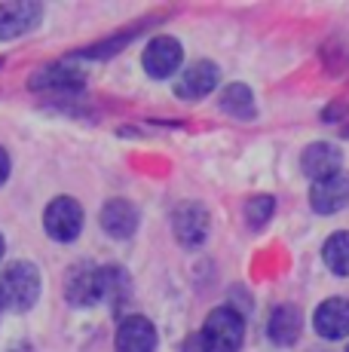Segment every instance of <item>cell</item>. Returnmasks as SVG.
I'll use <instances>...</instances> for the list:
<instances>
[{
	"mask_svg": "<svg viewBox=\"0 0 349 352\" xmlns=\"http://www.w3.org/2000/svg\"><path fill=\"white\" fill-rule=\"evenodd\" d=\"M245 337V322L233 307H218L209 313L199 340H203L205 352H239Z\"/></svg>",
	"mask_w": 349,
	"mask_h": 352,
	"instance_id": "1",
	"label": "cell"
},
{
	"mask_svg": "<svg viewBox=\"0 0 349 352\" xmlns=\"http://www.w3.org/2000/svg\"><path fill=\"white\" fill-rule=\"evenodd\" d=\"M0 288H3L6 307L12 309H31L40 297V273L34 263L28 261H16L6 267L3 279H0Z\"/></svg>",
	"mask_w": 349,
	"mask_h": 352,
	"instance_id": "2",
	"label": "cell"
},
{
	"mask_svg": "<svg viewBox=\"0 0 349 352\" xmlns=\"http://www.w3.org/2000/svg\"><path fill=\"white\" fill-rule=\"evenodd\" d=\"M43 227L56 242H74L83 230V208L71 196H58L46 206L43 212Z\"/></svg>",
	"mask_w": 349,
	"mask_h": 352,
	"instance_id": "3",
	"label": "cell"
},
{
	"mask_svg": "<svg viewBox=\"0 0 349 352\" xmlns=\"http://www.w3.org/2000/svg\"><path fill=\"white\" fill-rule=\"evenodd\" d=\"M65 297L74 307H95L102 303V267L95 263H77L65 279Z\"/></svg>",
	"mask_w": 349,
	"mask_h": 352,
	"instance_id": "4",
	"label": "cell"
},
{
	"mask_svg": "<svg viewBox=\"0 0 349 352\" xmlns=\"http://www.w3.org/2000/svg\"><path fill=\"white\" fill-rule=\"evenodd\" d=\"M181 58H184V50H181V43L174 37H153L150 43L144 46V56H141V65H144V71L150 74L153 80H166L172 77L174 71H178Z\"/></svg>",
	"mask_w": 349,
	"mask_h": 352,
	"instance_id": "5",
	"label": "cell"
},
{
	"mask_svg": "<svg viewBox=\"0 0 349 352\" xmlns=\"http://www.w3.org/2000/svg\"><path fill=\"white\" fill-rule=\"evenodd\" d=\"M174 236L184 248H199L209 236V212H205L199 202H184V206L174 208L172 214Z\"/></svg>",
	"mask_w": 349,
	"mask_h": 352,
	"instance_id": "6",
	"label": "cell"
},
{
	"mask_svg": "<svg viewBox=\"0 0 349 352\" xmlns=\"http://www.w3.org/2000/svg\"><path fill=\"white\" fill-rule=\"evenodd\" d=\"M218 80H221V71L214 62H193L174 80V96L181 101H199V98L212 96Z\"/></svg>",
	"mask_w": 349,
	"mask_h": 352,
	"instance_id": "7",
	"label": "cell"
},
{
	"mask_svg": "<svg viewBox=\"0 0 349 352\" xmlns=\"http://www.w3.org/2000/svg\"><path fill=\"white\" fill-rule=\"evenodd\" d=\"M313 324L322 340H344V337H349V300L346 297H328L325 303L315 307Z\"/></svg>",
	"mask_w": 349,
	"mask_h": 352,
	"instance_id": "8",
	"label": "cell"
},
{
	"mask_svg": "<svg viewBox=\"0 0 349 352\" xmlns=\"http://www.w3.org/2000/svg\"><path fill=\"white\" fill-rule=\"evenodd\" d=\"M300 166H304V175L315 181H325L340 175V166H344V153H340L337 144H328V141H315L304 151L300 157Z\"/></svg>",
	"mask_w": 349,
	"mask_h": 352,
	"instance_id": "9",
	"label": "cell"
},
{
	"mask_svg": "<svg viewBox=\"0 0 349 352\" xmlns=\"http://www.w3.org/2000/svg\"><path fill=\"white\" fill-rule=\"evenodd\" d=\"M40 16H43V6L34 0H25V3H3L0 6V40H12L22 37L31 28H37Z\"/></svg>",
	"mask_w": 349,
	"mask_h": 352,
	"instance_id": "10",
	"label": "cell"
},
{
	"mask_svg": "<svg viewBox=\"0 0 349 352\" xmlns=\"http://www.w3.org/2000/svg\"><path fill=\"white\" fill-rule=\"evenodd\" d=\"M117 352H153L157 349V328L144 316H129L117 328Z\"/></svg>",
	"mask_w": 349,
	"mask_h": 352,
	"instance_id": "11",
	"label": "cell"
},
{
	"mask_svg": "<svg viewBox=\"0 0 349 352\" xmlns=\"http://www.w3.org/2000/svg\"><path fill=\"white\" fill-rule=\"evenodd\" d=\"M310 206L319 214H334L349 206V175H334V178L315 181L310 190Z\"/></svg>",
	"mask_w": 349,
	"mask_h": 352,
	"instance_id": "12",
	"label": "cell"
},
{
	"mask_svg": "<svg viewBox=\"0 0 349 352\" xmlns=\"http://www.w3.org/2000/svg\"><path fill=\"white\" fill-rule=\"evenodd\" d=\"M300 331H304V316H300L297 307L291 303H282L270 313V322H267V337H270L276 346H294L300 340Z\"/></svg>",
	"mask_w": 349,
	"mask_h": 352,
	"instance_id": "13",
	"label": "cell"
},
{
	"mask_svg": "<svg viewBox=\"0 0 349 352\" xmlns=\"http://www.w3.org/2000/svg\"><path fill=\"white\" fill-rule=\"evenodd\" d=\"M102 230L113 239H129L138 230V208L129 199H111L102 208Z\"/></svg>",
	"mask_w": 349,
	"mask_h": 352,
	"instance_id": "14",
	"label": "cell"
},
{
	"mask_svg": "<svg viewBox=\"0 0 349 352\" xmlns=\"http://www.w3.org/2000/svg\"><path fill=\"white\" fill-rule=\"evenodd\" d=\"M83 86V71H77L71 62H56V65H46L40 67L31 80V89H80Z\"/></svg>",
	"mask_w": 349,
	"mask_h": 352,
	"instance_id": "15",
	"label": "cell"
},
{
	"mask_svg": "<svg viewBox=\"0 0 349 352\" xmlns=\"http://www.w3.org/2000/svg\"><path fill=\"white\" fill-rule=\"evenodd\" d=\"M221 111H227L236 120H251L254 117V96L245 83H230L221 92Z\"/></svg>",
	"mask_w": 349,
	"mask_h": 352,
	"instance_id": "16",
	"label": "cell"
},
{
	"mask_svg": "<svg viewBox=\"0 0 349 352\" xmlns=\"http://www.w3.org/2000/svg\"><path fill=\"white\" fill-rule=\"evenodd\" d=\"M322 257H325L328 270L334 276H349V233L346 230L328 236L325 245H322Z\"/></svg>",
	"mask_w": 349,
	"mask_h": 352,
	"instance_id": "17",
	"label": "cell"
},
{
	"mask_svg": "<svg viewBox=\"0 0 349 352\" xmlns=\"http://www.w3.org/2000/svg\"><path fill=\"white\" fill-rule=\"evenodd\" d=\"M102 297L104 300H126L129 297V276L120 267H102Z\"/></svg>",
	"mask_w": 349,
	"mask_h": 352,
	"instance_id": "18",
	"label": "cell"
},
{
	"mask_svg": "<svg viewBox=\"0 0 349 352\" xmlns=\"http://www.w3.org/2000/svg\"><path fill=\"white\" fill-rule=\"evenodd\" d=\"M273 212H276V199H273V196H267V193L251 196V199L245 202V221L251 227H264L267 221L273 218Z\"/></svg>",
	"mask_w": 349,
	"mask_h": 352,
	"instance_id": "19",
	"label": "cell"
},
{
	"mask_svg": "<svg viewBox=\"0 0 349 352\" xmlns=\"http://www.w3.org/2000/svg\"><path fill=\"white\" fill-rule=\"evenodd\" d=\"M10 178V157H6V151L0 147V184Z\"/></svg>",
	"mask_w": 349,
	"mask_h": 352,
	"instance_id": "20",
	"label": "cell"
},
{
	"mask_svg": "<svg viewBox=\"0 0 349 352\" xmlns=\"http://www.w3.org/2000/svg\"><path fill=\"white\" fill-rule=\"evenodd\" d=\"M184 352H205L203 340H199V334H196V337H190V340L184 343Z\"/></svg>",
	"mask_w": 349,
	"mask_h": 352,
	"instance_id": "21",
	"label": "cell"
},
{
	"mask_svg": "<svg viewBox=\"0 0 349 352\" xmlns=\"http://www.w3.org/2000/svg\"><path fill=\"white\" fill-rule=\"evenodd\" d=\"M6 309V297H3V288H0V313Z\"/></svg>",
	"mask_w": 349,
	"mask_h": 352,
	"instance_id": "22",
	"label": "cell"
},
{
	"mask_svg": "<svg viewBox=\"0 0 349 352\" xmlns=\"http://www.w3.org/2000/svg\"><path fill=\"white\" fill-rule=\"evenodd\" d=\"M0 257H3V236H0Z\"/></svg>",
	"mask_w": 349,
	"mask_h": 352,
	"instance_id": "23",
	"label": "cell"
},
{
	"mask_svg": "<svg viewBox=\"0 0 349 352\" xmlns=\"http://www.w3.org/2000/svg\"><path fill=\"white\" fill-rule=\"evenodd\" d=\"M346 352H349V346H346Z\"/></svg>",
	"mask_w": 349,
	"mask_h": 352,
	"instance_id": "24",
	"label": "cell"
}]
</instances>
